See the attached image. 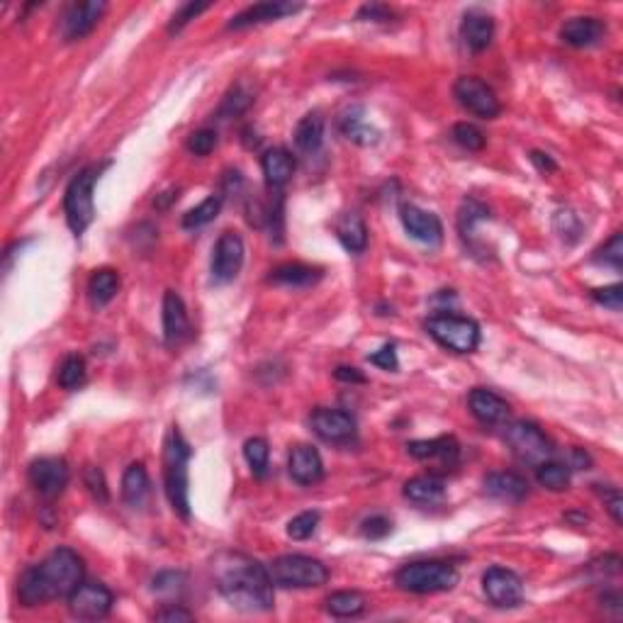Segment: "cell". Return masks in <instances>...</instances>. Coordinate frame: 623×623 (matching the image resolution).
I'll return each mask as SVG.
<instances>
[{
    "mask_svg": "<svg viewBox=\"0 0 623 623\" xmlns=\"http://www.w3.org/2000/svg\"><path fill=\"white\" fill-rule=\"evenodd\" d=\"M207 8H210V3H185V5L175 13L171 25H168V32H171V35H178L185 25L191 23V20H195L200 13H205Z\"/></svg>",
    "mask_w": 623,
    "mask_h": 623,
    "instance_id": "cell-43",
    "label": "cell"
},
{
    "mask_svg": "<svg viewBox=\"0 0 623 623\" xmlns=\"http://www.w3.org/2000/svg\"><path fill=\"white\" fill-rule=\"evenodd\" d=\"M336 381H343V382H358V385H363L365 382V375L358 368H349V365H339L334 371Z\"/></svg>",
    "mask_w": 623,
    "mask_h": 623,
    "instance_id": "cell-54",
    "label": "cell"
},
{
    "mask_svg": "<svg viewBox=\"0 0 623 623\" xmlns=\"http://www.w3.org/2000/svg\"><path fill=\"white\" fill-rule=\"evenodd\" d=\"M504 443L509 446L517 460L533 465V468H539L546 460H553L555 456L553 441L533 421H511L504 429Z\"/></svg>",
    "mask_w": 623,
    "mask_h": 623,
    "instance_id": "cell-8",
    "label": "cell"
},
{
    "mask_svg": "<svg viewBox=\"0 0 623 623\" xmlns=\"http://www.w3.org/2000/svg\"><path fill=\"white\" fill-rule=\"evenodd\" d=\"M243 458L252 468V472L256 478H266L268 472V458H271V449H268L266 439H249L243 443Z\"/></svg>",
    "mask_w": 623,
    "mask_h": 623,
    "instance_id": "cell-37",
    "label": "cell"
},
{
    "mask_svg": "<svg viewBox=\"0 0 623 623\" xmlns=\"http://www.w3.org/2000/svg\"><path fill=\"white\" fill-rule=\"evenodd\" d=\"M295 144L300 152L314 153L324 144V120L320 113L304 114L295 127Z\"/></svg>",
    "mask_w": 623,
    "mask_h": 623,
    "instance_id": "cell-30",
    "label": "cell"
},
{
    "mask_svg": "<svg viewBox=\"0 0 623 623\" xmlns=\"http://www.w3.org/2000/svg\"><path fill=\"white\" fill-rule=\"evenodd\" d=\"M555 229L560 232V236L563 239H568V242H578L579 236V220L575 217L572 213H568V210H560V213L555 214Z\"/></svg>",
    "mask_w": 623,
    "mask_h": 623,
    "instance_id": "cell-46",
    "label": "cell"
},
{
    "mask_svg": "<svg viewBox=\"0 0 623 623\" xmlns=\"http://www.w3.org/2000/svg\"><path fill=\"white\" fill-rule=\"evenodd\" d=\"M400 217H402L404 232L414 239V242L421 243H439L443 239V224L436 214L426 213L417 205H402L400 210Z\"/></svg>",
    "mask_w": 623,
    "mask_h": 623,
    "instance_id": "cell-17",
    "label": "cell"
},
{
    "mask_svg": "<svg viewBox=\"0 0 623 623\" xmlns=\"http://www.w3.org/2000/svg\"><path fill=\"white\" fill-rule=\"evenodd\" d=\"M604 504H607L608 514H611V519H614L616 524H621L623 497H621V492L616 490V487H608L607 492H604Z\"/></svg>",
    "mask_w": 623,
    "mask_h": 623,
    "instance_id": "cell-51",
    "label": "cell"
},
{
    "mask_svg": "<svg viewBox=\"0 0 623 623\" xmlns=\"http://www.w3.org/2000/svg\"><path fill=\"white\" fill-rule=\"evenodd\" d=\"M297 10H300V5H295V3H256L252 8H246L243 13L232 17L229 30H246V27H253V25L281 20V17L292 15Z\"/></svg>",
    "mask_w": 623,
    "mask_h": 623,
    "instance_id": "cell-22",
    "label": "cell"
},
{
    "mask_svg": "<svg viewBox=\"0 0 623 623\" xmlns=\"http://www.w3.org/2000/svg\"><path fill=\"white\" fill-rule=\"evenodd\" d=\"M482 589L497 608H514L524 601V582L507 568H490L482 575Z\"/></svg>",
    "mask_w": 623,
    "mask_h": 623,
    "instance_id": "cell-12",
    "label": "cell"
},
{
    "mask_svg": "<svg viewBox=\"0 0 623 623\" xmlns=\"http://www.w3.org/2000/svg\"><path fill=\"white\" fill-rule=\"evenodd\" d=\"M531 161L533 166L539 168V171H543V173H553V171H558V163L543 152H531Z\"/></svg>",
    "mask_w": 623,
    "mask_h": 623,
    "instance_id": "cell-55",
    "label": "cell"
},
{
    "mask_svg": "<svg viewBox=\"0 0 623 623\" xmlns=\"http://www.w3.org/2000/svg\"><path fill=\"white\" fill-rule=\"evenodd\" d=\"M213 578L222 597L239 611L263 614L273 608L271 572L252 555L224 550L213 560Z\"/></svg>",
    "mask_w": 623,
    "mask_h": 623,
    "instance_id": "cell-1",
    "label": "cell"
},
{
    "mask_svg": "<svg viewBox=\"0 0 623 623\" xmlns=\"http://www.w3.org/2000/svg\"><path fill=\"white\" fill-rule=\"evenodd\" d=\"M597 263H604V266H611L614 271H621L623 266V236L614 234L604 243V249H599V253L594 256Z\"/></svg>",
    "mask_w": 623,
    "mask_h": 623,
    "instance_id": "cell-42",
    "label": "cell"
},
{
    "mask_svg": "<svg viewBox=\"0 0 623 623\" xmlns=\"http://www.w3.org/2000/svg\"><path fill=\"white\" fill-rule=\"evenodd\" d=\"M214 146H217V132L214 130L193 132L191 139H188V152L195 153V156H207V153H213Z\"/></svg>",
    "mask_w": 623,
    "mask_h": 623,
    "instance_id": "cell-45",
    "label": "cell"
},
{
    "mask_svg": "<svg viewBox=\"0 0 623 623\" xmlns=\"http://www.w3.org/2000/svg\"><path fill=\"white\" fill-rule=\"evenodd\" d=\"M361 531H363L365 539L378 540V539H385V536L392 531V524H390V519L381 517V514H375V517L365 519L363 526H361Z\"/></svg>",
    "mask_w": 623,
    "mask_h": 623,
    "instance_id": "cell-49",
    "label": "cell"
},
{
    "mask_svg": "<svg viewBox=\"0 0 623 623\" xmlns=\"http://www.w3.org/2000/svg\"><path fill=\"white\" fill-rule=\"evenodd\" d=\"M317 526H320V514L317 511H302L295 519H290L288 536L292 540H307L314 536Z\"/></svg>",
    "mask_w": 623,
    "mask_h": 623,
    "instance_id": "cell-39",
    "label": "cell"
},
{
    "mask_svg": "<svg viewBox=\"0 0 623 623\" xmlns=\"http://www.w3.org/2000/svg\"><path fill=\"white\" fill-rule=\"evenodd\" d=\"M222 203H224L222 195H210L207 200H203L198 207H193V210H188V213L183 214V227L198 229L210 224V222H214L222 210Z\"/></svg>",
    "mask_w": 623,
    "mask_h": 623,
    "instance_id": "cell-35",
    "label": "cell"
},
{
    "mask_svg": "<svg viewBox=\"0 0 623 623\" xmlns=\"http://www.w3.org/2000/svg\"><path fill=\"white\" fill-rule=\"evenodd\" d=\"M485 492L507 504H519L529 494V482L519 472H492L485 480Z\"/></svg>",
    "mask_w": 623,
    "mask_h": 623,
    "instance_id": "cell-24",
    "label": "cell"
},
{
    "mask_svg": "<svg viewBox=\"0 0 623 623\" xmlns=\"http://www.w3.org/2000/svg\"><path fill=\"white\" fill-rule=\"evenodd\" d=\"M460 37L470 52H485L492 44L494 37V20L480 10H468L460 23Z\"/></svg>",
    "mask_w": 623,
    "mask_h": 623,
    "instance_id": "cell-23",
    "label": "cell"
},
{
    "mask_svg": "<svg viewBox=\"0 0 623 623\" xmlns=\"http://www.w3.org/2000/svg\"><path fill=\"white\" fill-rule=\"evenodd\" d=\"M161 320H163V341L168 349H178L188 341L193 334L191 320H188V310L183 304L181 295L173 290H166L163 295V307H161Z\"/></svg>",
    "mask_w": 623,
    "mask_h": 623,
    "instance_id": "cell-16",
    "label": "cell"
},
{
    "mask_svg": "<svg viewBox=\"0 0 623 623\" xmlns=\"http://www.w3.org/2000/svg\"><path fill=\"white\" fill-rule=\"evenodd\" d=\"M85 568L81 555L71 548H56L42 563L32 565L17 582V599L23 607H42L46 601L69 599L84 582Z\"/></svg>",
    "mask_w": 623,
    "mask_h": 623,
    "instance_id": "cell-2",
    "label": "cell"
},
{
    "mask_svg": "<svg viewBox=\"0 0 623 623\" xmlns=\"http://www.w3.org/2000/svg\"><path fill=\"white\" fill-rule=\"evenodd\" d=\"M117 290H120V275L113 268H98L88 281V297L93 307H105L107 302H113Z\"/></svg>",
    "mask_w": 623,
    "mask_h": 623,
    "instance_id": "cell-31",
    "label": "cell"
},
{
    "mask_svg": "<svg viewBox=\"0 0 623 623\" xmlns=\"http://www.w3.org/2000/svg\"><path fill=\"white\" fill-rule=\"evenodd\" d=\"M404 497L414 504L431 507V504L443 502L446 482L439 475H419V478H411L404 482Z\"/></svg>",
    "mask_w": 623,
    "mask_h": 623,
    "instance_id": "cell-26",
    "label": "cell"
},
{
    "mask_svg": "<svg viewBox=\"0 0 623 623\" xmlns=\"http://www.w3.org/2000/svg\"><path fill=\"white\" fill-rule=\"evenodd\" d=\"M153 618H156V621H193V614L181 607H166L161 608Z\"/></svg>",
    "mask_w": 623,
    "mask_h": 623,
    "instance_id": "cell-53",
    "label": "cell"
},
{
    "mask_svg": "<svg viewBox=\"0 0 623 623\" xmlns=\"http://www.w3.org/2000/svg\"><path fill=\"white\" fill-rule=\"evenodd\" d=\"M592 465V458L587 456L582 449H572L570 450V465L568 468H575V470H587Z\"/></svg>",
    "mask_w": 623,
    "mask_h": 623,
    "instance_id": "cell-56",
    "label": "cell"
},
{
    "mask_svg": "<svg viewBox=\"0 0 623 623\" xmlns=\"http://www.w3.org/2000/svg\"><path fill=\"white\" fill-rule=\"evenodd\" d=\"M487 207L480 205L478 200H465L463 207H460V217H458V224H460V232H463V236L472 234V229H475V224L482 220H487Z\"/></svg>",
    "mask_w": 623,
    "mask_h": 623,
    "instance_id": "cell-40",
    "label": "cell"
},
{
    "mask_svg": "<svg viewBox=\"0 0 623 623\" xmlns=\"http://www.w3.org/2000/svg\"><path fill=\"white\" fill-rule=\"evenodd\" d=\"M261 168H263V175H266L268 188H282L295 173V156L288 149H282V146H273V149H268L263 153Z\"/></svg>",
    "mask_w": 623,
    "mask_h": 623,
    "instance_id": "cell-25",
    "label": "cell"
},
{
    "mask_svg": "<svg viewBox=\"0 0 623 623\" xmlns=\"http://www.w3.org/2000/svg\"><path fill=\"white\" fill-rule=\"evenodd\" d=\"M375 20V23H385V20H390L392 17V10L385 8V5H363V8L358 10V20Z\"/></svg>",
    "mask_w": 623,
    "mask_h": 623,
    "instance_id": "cell-52",
    "label": "cell"
},
{
    "mask_svg": "<svg viewBox=\"0 0 623 623\" xmlns=\"http://www.w3.org/2000/svg\"><path fill=\"white\" fill-rule=\"evenodd\" d=\"M407 453L417 460H441L443 465H456L460 458V443L453 436H439V439H429V441H410L407 443Z\"/></svg>",
    "mask_w": 623,
    "mask_h": 623,
    "instance_id": "cell-20",
    "label": "cell"
},
{
    "mask_svg": "<svg viewBox=\"0 0 623 623\" xmlns=\"http://www.w3.org/2000/svg\"><path fill=\"white\" fill-rule=\"evenodd\" d=\"M592 297L599 304L608 307V310H611V312H621V307H623V288H621V285H618V282H616V285H608V288L594 290Z\"/></svg>",
    "mask_w": 623,
    "mask_h": 623,
    "instance_id": "cell-47",
    "label": "cell"
},
{
    "mask_svg": "<svg viewBox=\"0 0 623 623\" xmlns=\"http://www.w3.org/2000/svg\"><path fill=\"white\" fill-rule=\"evenodd\" d=\"M468 407H470L472 417L478 419L480 424H485V426L504 424V421L509 419V411H511L507 400H502L497 392H492V390H487V388L472 390L470 397H468Z\"/></svg>",
    "mask_w": 623,
    "mask_h": 623,
    "instance_id": "cell-18",
    "label": "cell"
},
{
    "mask_svg": "<svg viewBox=\"0 0 623 623\" xmlns=\"http://www.w3.org/2000/svg\"><path fill=\"white\" fill-rule=\"evenodd\" d=\"M27 478H30V485L37 490L39 497L56 499L69 485L71 472L64 458H37V460H32Z\"/></svg>",
    "mask_w": 623,
    "mask_h": 623,
    "instance_id": "cell-11",
    "label": "cell"
},
{
    "mask_svg": "<svg viewBox=\"0 0 623 623\" xmlns=\"http://www.w3.org/2000/svg\"><path fill=\"white\" fill-rule=\"evenodd\" d=\"M84 485L88 487V492L93 494V499H98L100 504L110 502V492H107L105 475H103V470H100V468H95V465H85Z\"/></svg>",
    "mask_w": 623,
    "mask_h": 623,
    "instance_id": "cell-41",
    "label": "cell"
},
{
    "mask_svg": "<svg viewBox=\"0 0 623 623\" xmlns=\"http://www.w3.org/2000/svg\"><path fill=\"white\" fill-rule=\"evenodd\" d=\"M460 575L453 565L441 563V560H421V563L400 568L395 575V585L410 594H436L453 589Z\"/></svg>",
    "mask_w": 623,
    "mask_h": 623,
    "instance_id": "cell-4",
    "label": "cell"
},
{
    "mask_svg": "<svg viewBox=\"0 0 623 623\" xmlns=\"http://www.w3.org/2000/svg\"><path fill=\"white\" fill-rule=\"evenodd\" d=\"M114 604L113 592L100 582H81L69 597V611L84 621H98L110 614Z\"/></svg>",
    "mask_w": 623,
    "mask_h": 623,
    "instance_id": "cell-10",
    "label": "cell"
},
{
    "mask_svg": "<svg viewBox=\"0 0 623 623\" xmlns=\"http://www.w3.org/2000/svg\"><path fill=\"white\" fill-rule=\"evenodd\" d=\"M320 278L321 271H317V268L304 266V263H281L271 271L268 282L285 285V288H307V285H314Z\"/></svg>",
    "mask_w": 623,
    "mask_h": 623,
    "instance_id": "cell-29",
    "label": "cell"
},
{
    "mask_svg": "<svg viewBox=\"0 0 623 623\" xmlns=\"http://www.w3.org/2000/svg\"><path fill=\"white\" fill-rule=\"evenodd\" d=\"M327 611L336 618H351V616H358L365 611V597L361 592H353V589H343V592H334L331 597H327Z\"/></svg>",
    "mask_w": 623,
    "mask_h": 623,
    "instance_id": "cell-33",
    "label": "cell"
},
{
    "mask_svg": "<svg viewBox=\"0 0 623 623\" xmlns=\"http://www.w3.org/2000/svg\"><path fill=\"white\" fill-rule=\"evenodd\" d=\"M98 175L100 166L84 168V171H78V175H74V181L69 183V188L64 193V213H66L71 232L76 236L84 234L85 229L91 227L93 217H95L93 191H95Z\"/></svg>",
    "mask_w": 623,
    "mask_h": 623,
    "instance_id": "cell-5",
    "label": "cell"
},
{
    "mask_svg": "<svg viewBox=\"0 0 623 623\" xmlns=\"http://www.w3.org/2000/svg\"><path fill=\"white\" fill-rule=\"evenodd\" d=\"M607 35V27L597 17H572L563 25L560 37L565 44L575 46V49H587V46L599 44Z\"/></svg>",
    "mask_w": 623,
    "mask_h": 623,
    "instance_id": "cell-21",
    "label": "cell"
},
{
    "mask_svg": "<svg viewBox=\"0 0 623 623\" xmlns=\"http://www.w3.org/2000/svg\"><path fill=\"white\" fill-rule=\"evenodd\" d=\"M107 10L103 0H88V3H74L66 8V13L61 15V35L66 42H78V39L88 37L95 25L100 23V17Z\"/></svg>",
    "mask_w": 623,
    "mask_h": 623,
    "instance_id": "cell-15",
    "label": "cell"
},
{
    "mask_svg": "<svg viewBox=\"0 0 623 623\" xmlns=\"http://www.w3.org/2000/svg\"><path fill=\"white\" fill-rule=\"evenodd\" d=\"M271 579L278 587H292V589H310V587H321L329 579L327 565L310 558V555H281L275 558L271 568Z\"/></svg>",
    "mask_w": 623,
    "mask_h": 623,
    "instance_id": "cell-7",
    "label": "cell"
},
{
    "mask_svg": "<svg viewBox=\"0 0 623 623\" xmlns=\"http://www.w3.org/2000/svg\"><path fill=\"white\" fill-rule=\"evenodd\" d=\"M536 480L550 492H563L570 487V468L558 460H546L536 468Z\"/></svg>",
    "mask_w": 623,
    "mask_h": 623,
    "instance_id": "cell-34",
    "label": "cell"
},
{
    "mask_svg": "<svg viewBox=\"0 0 623 623\" xmlns=\"http://www.w3.org/2000/svg\"><path fill=\"white\" fill-rule=\"evenodd\" d=\"M336 236L343 249L351 253L365 252V246H368V227L358 213H343L336 220Z\"/></svg>",
    "mask_w": 623,
    "mask_h": 623,
    "instance_id": "cell-28",
    "label": "cell"
},
{
    "mask_svg": "<svg viewBox=\"0 0 623 623\" xmlns=\"http://www.w3.org/2000/svg\"><path fill=\"white\" fill-rule=\"evenodd\" d=\"M368 361H371L372 365H378V368H382V371H397V368H400L395 343H385V346H382L381 351H375V353H371V356H368Z\"/></svg>",
    "mask_w": 623,
    "mask_h": 623,
    "instance_id": "cell-50",
    "label": "cell"
},
{
    "mask_svg": "<svg viewBox=\"0 0 623 623\" xmlns=\"http://www.w3.org/2000/svg\"><path fill=\"white\" fill-rule=\"evenodd\" d=\"M312 431L327 443H349L356 436V419L343 410H329L320 407L310 417Z\"/></svg>",
    "mask_w": 623,
    "mask_h": 623,
    "instance_id": "cell-14",
    "label": "cell"
},
{
    "mask_svg": "<svg viewBox=\"0 0 623 623\" xmlns=\"http://www.w3.org/2000/svg\"><path fill=\"white\" fill-rule=\"evenodd\" d=\"M152 494V482H149V472L142 463H132L124 475H122V499L139 509L144 507L146 499Z\"/></svg>",
    "mask_w": 623,
    "mask_h": 623,
    "instance_id": "cell-27",
    "label": "cell"
},
{
    "mask_svg": "<svg viewBox=\"0 0 623 623\" xmlns=\"http://www.w3.org/2000/svg\"><path fill=\"white\" fill-rule=\"evenodd\" d=\"M288 472L290 478L295 480L297 485H314L324 478V463H321L320 450L312 446H295L290 450L288 458Z\"/></svg>",
    "mask_w": 623,
    "mask_h": 623,
    "instance_id": "cell-19",
    "label": "cell"
},
{
    "mask_svg": "<svg viewBox=\"0 0 623 623\" xmlns=\"http://www.w3.org/2000/svg\"><path fill=\"white\" fill-rule=\"evenodd\" d=\"M453 95L468 113H472L475 117H482V120H494L497 114L502 113V105H499L492 88L475 76L458 78L456 85H453Z\"/></svg>",
    "mask_w": 623,
    "mask_h": 623,
    "instance_id": "cell-9",
    "label": "cell"
},
{
    "mask_svg": "<svg viewBox=\"0 0 623 623\" xmlns=\"http://www.w3.org/2000/svg\"><path fill=\"white\" fill-rule=\"evenodd\" d=\"M56 382H59L64 390H78L85 382V361L81 356H66L64 363L59 365V372H56Z\"/></svg>",
    "mask_w": 623,
    "mask_h": 623,
    "instance_id": "cell-36",
    "label": "cell"
},
{
    "mask_svg": "<svg viewBox=\"0 0 623 623\" xmlns=\"http://www.w3.org/2000/svg\"><path fill=\"white\" fill-rule=\"evenodd\" d=\"M188 463H191V446L183 439L178 426L168 431L163 441V485L166 497L175 514L183 519L191 517V480H188Z\"/></svg>",
    "mask_w": 623,
    "mask_h": 623,
    "instance_id": "cell-3",
    "label": "cell"
},
{
    "mask_svg": "<svg viewBox=\"0 0 623 623\" xmlns=\"http://www.w3.org/2000/svg\"><path fill=\"white\" fill-rule=\"evenodd\" d=\"M243 253H246V249H243L242 236L236 232H224L213 249V263H210L213 281L220 282V285L234 281L243 266Z\"/></svg>",
    "mask_w": 623,
    "mask_h": 623,
    "instance_id": "cell-13",
    "label": "cell"
},
{
    "mask_svg": "<svg viewBox=\"0 0 623 623\" xmlns=\"http://www.w3.org/2000/svg\"><path fill=\"white\" fill-rule=\"evenodd\" d=\"M183 582H185V575L183 572H161L153 578V592L163 594V597H173L183 589Z\"/></svg>",
    "mask_w": 623,
    "mask_h": 623,
    "instance_id": "cell-44",
    "label": "cell"
},
{
    "mask_svg": "<svg viewBox=\"0 0 623 623\" xmlns=\"http://www.w3.org/2000/svg\"><path fill=\"white\" fill-rule=\"evenodd\" d=\"M426 334L453 353H472L480 346L478 321L460 314H433L424 321Z\"/></svg>",
    "mask_w": 623,
    "mask_h": 623,
    "instance_id": "cell-6",
    "label": "cell"
},
{
    "mask_svg": "<svg viewBox=\"0 0 623 623\" xmlns=\"http://www.w3.org/2000/svg\"><path fill=\"white\" fill-rule=\"evenodd\" d=\"M249 105H252V95H249V93H243L242 88H234V91L229 93L227 98H224V103H222L220 113L234 117V114H242Z\"/></svg>",
    "mask_w": 623,
    "mask_h": 623,
    "instance_id": "cell-48",
    "label": "cell"
},
{
    "mask_svg": "<svg viewBox=\"0 0 623 623\" xmlns=\"http://www.w3.org/2000/svg\"><path fill=\"white\" fill-rule=\"evenodd\" d=\"M453 142L463 146V149H468V152H480V149H485L487 137L478 124H472V122H458L456 127H453Z\"/></svg>",
    "mask_w": 623,
    "mask_h": 623,
    "instance_id": "cell-38",
    "label": "cell"
},
{
    "mask_svg": "<svg viewBox=\"0 0 623 623\" xmlns=\"http://www.w3.org/2000/svg\"><path fill=\"white\" fill-rule=\"evenodd\" d=\"M341 132L351 139V142H356V144H363V146L375 144V142H378V137H381V132L372 130L371 124H365L363 110H361V107H353L351 113L343 114L341 117Z\"/></svg>",
    "mask_w": 623,
    "mask_h": 623,
    "instance_id": "cell-32",
    "label": "cell"
}]
</instances>
